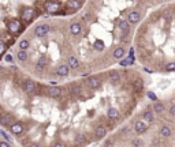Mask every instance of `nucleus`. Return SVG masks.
I'll return each instance as SVG.
<instances>
[{
    "mask_svg": "<svg viewBox=\"0 0 175 147\" xmlns=\"http://www.w3.org/2000/svg\"><path fill=\"white\" fill-rule=\"evenodd\" d=\"M86 140H88V138H86L85 133H78V135L75 136V143L77 144H85Z\"/></svg>",
    "mask_w": 175,
    "mask_h": 147,
    "instance_id": "nucleus-22",
    "label": "nucleus"
},
{
    "mask_svg": "<svg viewBox=\"0 0 175 147\" xmlns=\"http://www.w3.org/2000/svg\"><path fill=\"white\" fill-rule=\"evenodd\" d=\"M16 57H18L19 61H26L27 60V52L25 51V49H21V51L18 52V54H16Z\"/></svg>",
    "mask_w": 175,
    "mask_h": 147,
    "instance_id": "nucleus-26",
    "label": "nucleus"
},
{
    "mask_svg": "<svg viewBox=\"0 0 175 147\" xmlns=\"http://www.w3.org/2000/svg\"><path fill=\"white\" fill-rule=\"evenodd\" d=\"M142 119L145 120V121H148V122H150V121H153V113H152V110H145L144 113H142Z\"/></svg>",
    "mask_w": 175,
    "mask_h": 147,
    "instance_id": "nucleus-23",
    "label": "nucleus"
},
{
    "mask_svg": "<svg viewBox=\"0 0 175 147\" xmlns=\"http://www.w3.org/2000/svg\"><path fill=\"white\" fill-rule=\"evenodd\" d=\"M166 70L167 71H175V63H168L166 65Z\"/></svg>",
    "mask_w": 175,
    "mask_h": 147,
    "instance_id": "nucleus-34",
    "label": "nucleus"
},
{
    "mask_svg": "<svg viewBox=\"0 0 175 147\" xmlns=\"http://www.w3.org/2000/svg\"><path fill=\"white\" fill-rule=\"evenodd\" d=\"M93 48H94L96 51H104V42L101 40H97L93 44Z\"/></svg>",
    "mask_w": 175,
    "mask_h": 147,
    "instance_id": "nucleus-30",
    "label": "nucleus"
},
{
    "mask_svg": "<svg viewBox=\"0 0 175 147\" xmlns=\"http://www.w3.org/2000/svg\"><path fill=\"white\" fill-rule=\"evenodd\" d=\"M66 5H67L68 10L77 11V10H79V8L82 7V3H81V0H68Z\"/></svg>",
    "mask_w": 175,
    "mask_h": 147,
    "instance_id": "nucleus-12",
    "label": "nucleus"
},
{
    "mask_svg": "<svg viewBox=\"0 0 175 147\" xmlns=\"http://www.w3.org/2000/svg\"><path fill=\"white\" fill-rule=\"evenodd\" d=\"M160 135L163 136V138H170V136L172 135V129L170 127H167V125H164L160 129Z\"/></svg>",
    "mask_w": 175,
    "mask_h": 147,
    "instance_id": "nucleus-20",
    "label": "nucleus"
},
{
    "mask_svg": "<svg viewBox=\"0 0 175 147\" xmlns=\"http://www.w3.org/2000/svg\"><path fill=\"white\" fill-rule=\"evenodd\" d=\"M153 110H155L156 113H163V112H164V105L161 102H156L155 105H153Z\"/></svg>",
    "mask_w": 175,
    "mask_h": 147,
    "instance_id": "nucleus-28",
    "label": "nucleus"
},
{
    "mask_svg": "<svg viewBox=\"0 0 175 147\" xmlns=\"http://www.w3.org/2000/svg\"><path fill=\"white\" fill-rule=\"evenodd\" d=\"M5 49H7V45H5L3 41H0V54H3L5 52Z\"/></svg>",
    "mask_w": 175,
    "mask_h": 147,
    "instance_id": "nucleus-35",
    "label": "nucleus"
},
{
    "mask_svg": "<svg viewBox=\"0 0 175 147\" xmlns=\"http://www.w3.org/2000/svg\"><path fill=\"white\" fill-rule=\"evenodd\" d=\"M14 122H15V119H14L12 114L3 113L2 116H0V125H3V127H10Z\"/></svg>",
    "mask_w": 175,
    "mask_h": 147,
    "instance_id": "nucleus-5",
    "label": "nucleus"
},
{
    "mask_svg": "<svg viewBox=\"0 0 175 147\" xmlns=\"http://www.w3.org/2000/svg\"><path fill=\"white\" fill-rule=\"evenodd\" d=\"M146 129H148V124L144 121V120L136 121V124H134V131H136L137 133H144Z\"/></svg>",
    "mask_w": 175,
    "mask_h": 147,
    "instance_id": "nucleus-10",
    "label": "nucleus"
},
{
    "mask_svg": "<svg viewBox=\"0 0 175 147\" xmlns=\"http://www.w3.org/2000/svg\"><path fill=\"white\" fill-rule=\"evenodd\" d=\"M0 135H2L3 138H4V140L11 142V138H10V136H8V133H7V132H4V131H3V129H0Z\"/></svg>",
    "mask_w": 175,
    "mask_h": 147,
    "instance_id": "nucleus-33",
    "label": "nucleus"
},
{
    "mask_svg": "<svg viewBox=\"0 0 175 147\" xmlns=\"http://www.w3.org/2000/svg\"><path fill=\"white\" fill-rule=\"evenodd\" d=\"M70 33L73 35H79L82 33V26L81 23H73L70 26Z\"/></svg>",
    "mask_w": 175,
    "mask_h": 147,
    "instance_id": "nucleus-17",
    "label": "nucleus"
},
{
    "mask_svg": "<svg viewBox=\"0 0 175 147\" xmlns=\"http://www.w3.org/2000/svg\"><path fill=\"white\" fill-rule=\"evenodd\" d=\"M46 95H48L49 98H59L60 95H62V89L57 87L56 84H53V86H48L46 87Z\"/></svg>",
    "mask_w": 175,
    "mask_h": 147,
    "instance_id": "nucleus-4",
    "label": "nucleus"
},
{
    "mask_svg": "<svg viewBox=\"0 0 175 147\" xmlns=\"http://www.w3.org/2000/svg\"><path fill=\"white\" fill-rule=\"evenodd\" d=\"M44 10L48 14H57L62 10V3L59 0H45L44 2Z\"/></svg>",
    "mask_w": 175,
    "mask_h": 147,
    "instance_id": "nucleus-1",
    "label": "nucleus"
},
{
    "mask_svg": "<svg viewBox=\"0 0 175 147\" xmlns=\"http://www.w3.org/2000/svg\"><path fill=\"white\" fill-rule=\"evenodd\" d=\"M36 15V10L33 7H25L21 12V18L25 23H30Z\"/></svg>",
    "mask_w": 175,
    "mask_h": 147,
    "instance_id": "nucleus-3",
    "label": "nucleus"
},
{
    "mask_svg": "<svg viewBox=\"0 0 175 147\" xmlns=\"http://www.w3.org/2000/svg\"><path fill=\"white\" fill-rule=\"evenodd\" d=\"M139 19H141V15H139V12H137V11H131V12L129 14V16H127V21L130 22L131 24L138 23Z\"/></svg>",
    "mask_w": 175,
    "mask_h": 147,
    "instance_id": "nucleus-13",
    "label": "nucleus"
},
{
    "mask_svg": "<svg viewBox=\"0 0 175 147\" xmlns=\"http://www.w3.org/2000/svg\"><path fill=\"white\" fill-rule=\"evenodd\" d=\"M30 46V42H29V40H26V38H23V40H21L19 41V49H25L26 51L27 48Z\"/></svg>",
    "mask_w": 175,
    "mask_h": 147,
    "instance_id": "nucleus-29",
    "label": "nucleus"
},
{
    "mask_svg": "<svg viewBox=\"0 0 175 147\" xmlns=\"http://www.w3.org/2000/svg\"><path fill=\"white\" fill-rule=\"evenodd\" d=\"M134 63V57H130L129 56L127 59H123V60H120V63L119 64L122 65V67H127V65H131Z\"/></svg>",
    "mask_w": 175,
    "mask_h": 147,
    "instance_id": "nucleus-27",
    "label": "nucleus"
},
{
    "mask_svg": "<svg viewBox=\"0 0 175 147\" xmlns=\"http://www.w3.org/2000/svg\"><path fill=\"white\" fill-rule=\"evenodd\" d=\"M0 147H10V143H8V140L7 142H0Z\"/></svg>",
    "mask_w": 175,
    "mask_h": 147,
    "instance_id": "nucleus-37",
    "label": "nucleus"
},
{
    "mask_svg": "<svg viewBox=\"0 0 175 147\" xmlns=\"http://www.w3.org/2000/svg\"><path fill=\"white\" fill-rule=\"evenodd\" d=\"M86 86L92 90H97V89H100V86H101V80L98 78H96V76H90L86 80Z\"/></svg>",
    "mask_w": 175,
    "mask_h": 147,
    "instance_id": "nucleus-8",
    "label": "nucleus"
},
{
    "mask_svg": "<svg viewBox=\"0 0 175 147\" xmlns=\"http://www.w3.org/2000/svg\"><path fill=\"white\" fill-rule=\"evenodd\" d=\"M107 116H108L109 120H118L119 119V110L116 108H109L108 112H107Z\"/></svg>",
    "mask_w": 175,
    "mask_h": 147,
    "instance_id": "nucleus-16",
    "label": "nucleus"
},
{
    "mask_svg": "<svg viewBox=\"0 0 175 147\" xmlns=\"http://www.w3.org/2000/svg\"><path fill=\"white\" fill-rule=\"evenodd\" d=\"M104 146H112V142L111 140H107L105 143H104Z\"/></svg>",
    "mask_w": 175,
    "mask_h": 147,
    "instance_id": "nucleus-40",
    "label": "nucleus"
},
{
    "mask_svg": "<svg viewBox=\"0 0 175 147\" xmlns=\"http://www.w3.org/2000/svg\"><path fill=\"white\" fill-rule=\"evenodd\" d=\"M105 135H107V128L104 127V125H98V127H96V129H94L96 139H103Z\"/></svg>",
    "mask_w": 175,
    "mask_h": 147,
    "instance_id": "nucleus-14",
    "label": "nucleus"
},
{
    "mask_svg": "<svg viewBox=\"0 0 175 147\" xmlns=\"http://www.w3.org/2000/svg\"><path fill=\"white\" fill-rule=\"evenodd\" d=\"M48 31H49V26L48 24H38V26H36L34 27V35L36 37H38V38H41V37H45L46 34H48Z\"/></svg>",
    "mask_w": 175,
    "mask_h": 147,
    "instance_id": "nucleus-6",
    "label": "nucleus"
},
{
    "mask_svg": "<svg viewBox=\"0 0 175 147\" xmlns=\"http://www.w3.org/2000/svg\"><path fill=\"white\" fill-rule=\"evenodd\" d=\"M4 61H5V63H11V64H12V61H14L12 54H10V53L5 54V56H4Z\"/></svg>",
    "mask_w": 175,
    "mask_h": 147,
    "instance_id": "nucleus-31",
    "label": "nucleus"
},
{
    "mask_svg": "<svg viewBox=\"0 0 175 147\" xmlns=\"http://www.w3.org/2000/svg\"><path fill=\"white\" fill-rule=\"evenodd\" d=\"M118 26H119V29L123 30V31H129V30H130V22L129 21H119Z\"/></svg>",
    "mask_w": 175,
    "mask_h": 147,
    "instance_id": "nucleus-21",
    "label": "nucleus"
},
{
    "mask_svg": "<svg viewBox=\"0 0 175 147\" xmlns=\"http://www.w3.org/2000/svg\"><path fill=\"white\" fill-rule=\"evenodd\" d=\"M129 56H130V57H134V49H133V48H131L130 52H129Z\"/></svg>",
    "mask_w": 175,
    "mask_h": 147,
    "instance_id": "nucleus-39",
    "label": "nucleus"
},
{
    "mask_svg": "<svg viewBox=\"0 0 175 147\" xmlns=\"http://www.w3.org/2000/svg\"><path fill=\"white\" fill-rule=\"evenodd\" d=\"M67 64H68V67H70L71 70H77V68L79 67V60L77 59L75 56H70L67 59Z\"/></svg>",
    "mask_w": 175,
    "mask_h": 147,
    "instance_id": "nucleus-15",
    "label": "nucleus"
},
{
    "mask_svg": "<svg viewBox=\"0 0 175 147\" xmlns=\"http://www.w3.org/2000/svg\"><path fill=\"white\" fill-rule=\"evenodd\" d=\"M36 89H37V84H36V82L30 80V79H26V80L23 82V90L27 93V94H34Z\"/></svg>",
    "mask_w": 175,
    "mask_h": 147,
    "instance_id": "nucleus-7",
    "label": "nucleus"
},
{
    "mask_svg": "<svg viewBox=\"0 0 175 147\" xmlns=\"http://www.w3.org/2000/svg\"><path fill=\"white\" fill-rule=\"evenodd\" d=\"M7 29L11 34H19L22 30V23L18 19H10L7 21Z\"/></svg>",
    "mask_w": 175,
    "mask_h": 147,
    "instance_id": "nucleus-2",
    "label": "nucleus"
},
{
    "mask_svg": "<svg viewBox=\"0 0 175 147\" xmlns=\"http://www.w3.org/2000/svg\"><path fill=\"white\" fill-rule=\"evenodd\" d=\"M45 65H46V60L44 59V57H40L38 61H37V64H36V68H37L38 71H43L44 68H45Z\"/></svg>",
    "mask_w": 175,
    "mask_h": 147,
    "instance_id": "nucleus-25",
    "label": "nucleus"
},
{
    "mask_svg": "<svg viewBox=\"0 0 175 147\" xmlns=\"http://www.w3.org/2000/svg\"><path fill=\"white\" fill-rule=\"evenodd\" d=\"M142 142H141V139H134V142H133V146H142Z\"/></svg>",
    "mask_w": 175,
    "mask_h": 147,
    "instance_id": "nucleus-36",
    "label": "nucleus"
},
{
    "mask_svg": "<svg viewBox=\"0 0 175 147\" xmlns=\"http://www.w3.org/2000/svg\"><path fill=\"white\" fill-rule=\"evenodd\" d=\"M146 95H148V98L149 100H152V101H157V97H156V94L153 91H148L146 93Z\"/></svg>",
    "mask_w": 175,
    "mask_h": 147,
    "instance_id": "nucleus-32",
    "label": "nucleus"
},
{
    "mask_svg": "<svg viewBox=\"0 0 175 147\" xmlns=\"http://www.w3.org/2000/svg\"><path fill=\"white\" fill-rule=\"evenodd\" d=\"M170 114H172V116H175V105L170 108Z\"/></svg>",
    "mask_w": 175,
    "mask_h": 147,
    "instance_id": "nucleus-38",
    "label": "nucleus"
},
{
    "mask_svg": "<svg viewBox=\"0 0 175 147\" xmlns=\"http://www.w3.org/2000/svg\"><path fill=\"white\" fill-rule=\"evenodd\" d=\"M125 53H126V51H125V48H122V46H119V48H116L114 51V53H112V57L114 59H116V60H120V59H123V56H125Z\"/></svg>",
    "mask_w": 175,
    "mask_h": 147,
    "instance_id": "nucleus-18",
    "label": "nucleus"
},
{
    "mask_svg": "<svg viewBox=\"0 0 175 147\" xmlns=\"http://www.w3.org/2000/svg\"><path fill=\"white\" fill-rule=\"evenodd\" d=\"M10 131H11V133L18 136V135H22V133H23L25 127H23V124H21V122H14V124L10 125Z\"/></svg>",
    "mask_w": 175,
    "mask_h": 147,
    "instance_id": "nucleus-9",
    "label": "nucleus"
},
{
    "mask_svg": "<svg viewBox=\"0 0 175 147\" xmlns=\"http://www.w3.org/2000/svg\"><path fill=\"white\" fill-rule=\"evenodd\" d=\"M71 68L68 67V64H60L59 67L56 68V75L57 76H67L68 75V71H70Z\"/></svg>",
    "mask_w": 175,
    "mask_h": 147,
    "instance_id": "nucleus-11",
    "label": "nucleus"
},
{
    "mask_svg": "<svg viewBox=\"0 0 175 147\" xmlns=\"http://www.w3.org/2000/svg\"><path fill=\"white\" fill-rule=\"evenodd\" d=\"M133 86H134V90L139 93L142 89H144V82H142L141 79H136V80H134V83H133Z\"/></svg>",
    "mask_w": 175,
    "mask_h": 147,
    "instance_id": "nucleus-24",
    "label": "nucleus"
},
{
    "mask_svg": "<svg viewBox=\"0 0 175 147\" xmlns=\"http://www.w3.org/2000/svg\"><path fill=\"white\" fill-rule=\"evenodd\" d=\"M90 18V14H85L84 15V19H89Z\"/></svg>",
    "mask_w": 175,
    "mask_h": 147,
    "instance_id": "nucleus-41",
    "label": "nucleus"
},
{
    "mask_svg": "<svg viewBox=\"0 0 175 147\" xmlns=\"http://www.w3.org/2000/svg\"><path fill=\"white\" fill-rule=\"evenodd\" d=\"M109 82L114 83V84L119 83L120 82V74L118 72V71H112V72L109 74Z\"/></svg>",
    "mask_w": 175,
    "mask_h": 147,
    "instance_id": "nucleus-19",
    "label": "nucleus"
}]
</instances>
